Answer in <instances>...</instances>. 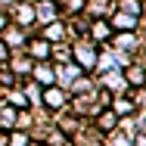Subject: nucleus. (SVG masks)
Wrapping results in <instances>:
<instances>
[{"mask_svg":"<svg viewBox=\"0 0 146 146\" xmlns=\"http://www.w3.org/2000/svg\"><path fill=\"white\" fill-rule=\"evenodd\" d=\"M47 103L50 106H62V93L59 90H47Z\"/></svg>","mask_w":146,"mask_h":146,"instance_id":"1","label":"nucleus"},{"mask_svg":"<svg viewBox=\"0 0 146 146\" xmlns=\"http://www.w3.org/2000/svg\"><path fill=\"white\" fill-rule=\"evenodd\" d=\"M112 124H115V115L109 112V115H100V127L103 131H112Z\"/></svg>","mask_w":146,"mask_h":146,"instance_id":"2","label":"nucleus"},{"mask_svg":"<svg viewBox=\"0 0 146 146\" xmlns=\"http://www.w3.org/2000/svg\"><path fill=\"white\" fill-rule=\"evenodd\" d=\"M96 37H109V25H103V22H96V31H93Z\"/></svg>","mask_w":146,"mask_h":146,"instance_id":"3","label":"nucleus"}]
</instances>
